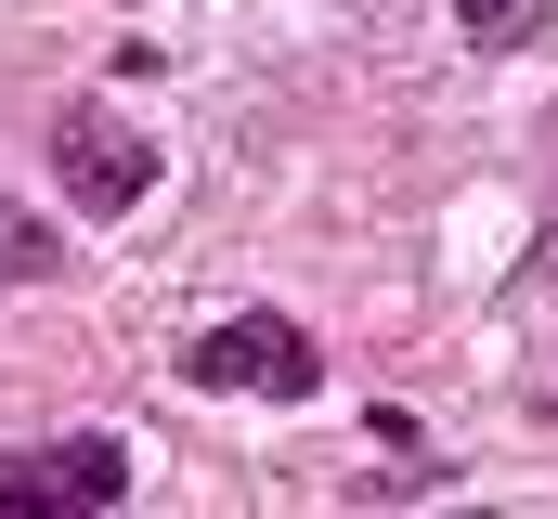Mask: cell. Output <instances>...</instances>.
I'll list each match as a JSON object with an SVG mask.
<instances>
[{
    "mask_svg": "<svg viewBox=\"0 0 558 519\" xmlns=\"http://www.w3.org/2000/svg\"><path fill=\"white\" fill-rule=\"evenodd\" d=\"M52 182H65V208H92V221H131L143 182H156V143H143L105 92H78V105H52Z\"/></svg>",
    "mask_w": 558,
    "mask_h": 519,
    "instance_id": "cell-1",
    "label": "cell"
},
{
    "mask_svg": "<svg viewBox=\"0 0 558 519\" xmlns=\"http://www.w3.org/2000/svg\"><path fill=\"white\" fill-rule=\"evenodd\" d=\"M182 377L195 389H260V402H312V389H325V351H312L286 312H234V325H208V338L182 351Z\"/></svg>",
    "mask_w": 558,
    "mask_h": 519,
    "instance_id": "cell-2",
    "label": "cell"
},
{
    "mask_svg": "<svg viewBox=\"0 0 558 519\" xmlns=\"http://www.w3.org/2000/svg\"><path fill=\"white\" fill-rule=\"evenodd\" d=\"M0 507L13 519H105V507H131V442L78 429L52 455H0Z\"/></svg>",
    "mask_w": 558,
    "mask_h": 519,
    "instance_id": "cell-3",
    "label": "cell"
},
{
    "mask_svg": "<svg viewBox=\"0 0 558 519\" xmlns=\"http://www.w3.org/2000/svg\"><path fill=\"white\" fill-rule=\"evenodd\" d=\"M558 26V0H454V39L468 52H533Z\"/></svg>",
    "mask_w": 558,
    "mask_h": 519,
    "instance_id": "cell-4",
    "label": "cell"
},
{
    "mask_svg": "<svg viewBox=\"0 0 558 519\" xmlns=\"http://www.w3.org/2000/svg\"><path fill=\"white\" fill-rule=\"evenodd\" d=\"M0 273H13V286H52V273H65L52 221H39V208H13V195H0Z\"/></svg>",
    "mask_w": 558,
    "mask_h": 519,
    "instance_id": "cell-5",
    "label": "cell"
}]
</instances>
